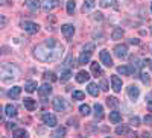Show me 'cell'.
Segmentation results:
<instances>
[{
	"instance_id": "obj_7",
	"label": "cell",
	"mask_w": 152,
	"mask_h": 138,
	"mask_svg": "<svg viewBox=\"0 0 152 138\" xmlns=\"http://www.w3.org/2000/svg\"><path fill=\"white\" fill-rule=\"evenodd\" d=\"M114 55H116L119 59H125L128 56V46L126 44H117L114 47Z\"/></svg>"
},
{
	"instance_id": "obj_46",
	"label": "cell",
	"mask_w": 152,
	"mask_h": 138,
	"mask_svg": "<svg viewBox=\"0 0 152 138\" xmlns=\"http://www.w3.org/2000/svg\"><path fill=\"white\" fill-rule=\"evenodd\" d=\"M0 3H2V5H6V0H0Z\"/></svg>"
},
{
	"instance_id": "obj_18",
	"label": "cell",
	"mask_w": 152,
	"mask_h": 138,
	"mask_svg": "<svg viewBox=\"0 0 152 138\" xmlns=\"http://www.w3.org/2000/svg\"><path fill=\"white\" fill-rule=\"evenodd\" d=\"M23 103H24V108H26L28 111H34L37 108V102L34 99H31V97H26L23 100Z\"/></svg>"
},
{
	"instance_id": "obj_42",
	"label": "cell",
	"mask_w": 152,
	"mask_h": 138,
	"mask_svg": "<svg viewBox=\"0 0 152 138\" xmlns=\"http://www.w3.org/2000/svg\"><path fill=\"white\" fill-rule=\"evenodd\" d=\"M9 131H12V129H15V123H8V126H6Z\"/></svg>"
},
{
	"instance_id": "obj_49",
	"label": "cell",
	"mask_w": 152,
	"mask_h": 138,
	"mask_svg": "<svg viewBox=\"0 0 152 138\" xmlns=\"http://www.w3.org/2000/svg\"><path fill=\"white\" fill-rule=\"evenodd\" d=\"M151 33H152V28H151Z\"/></svg>"
},
{
	"instance_id": "obj_26",
	"label": "cell",
	"mask_w": 152,
	"mask_h": 138,
	"mask_svg": "<svg viewBox=\"0 0 152 138\" xmlns=\"http://www.w3.org/2000/svg\"><path fill=\"white\" fill-rule=\"evenodd\" d=\"M116 134H117V135H129V134H131V131H129V128H128V126L122 124V126H117Z\"/></svg>"
},
{
	"instance_id": "obj_39",
	"label": "cell",
	"mask_w": 152,
	"mask_h": 138,
	"mask_svg": "<svg viewBox=\"0 0 152 138\" xmlns=\"http://www.w3.org/2000/svg\"><path fill=\"white\" fill-rule=\"evenodd\" d=\"M129 123L132 124V126H138V124H140V118H138V117H131Z\"/></svg>"
},
{
	"instance_id": "obj_5",
	"label": "cell",
	"mask_w": 152,
	"mask_h": 138,
	"mask_svg": "<svg viewBox=\"0 0 152 138\" xmlns=\"http://www.w3.org/2000/svg\"><path fill=\"white\" fill-rule=\"evenodd\" d=\"M58 6H59V0H43L41 2V8L46 12H52Z\"/></svg>"
},
{
	"instance_id": "obj_2",
	"label": "cell",
	"mask_w": 152,
	"mask_h": 138,
	"mask_svg": "<svg viewBox=\"0 0 152 138\" xmlns=\"http://www.w3.org/2000/svg\"><path fill=\"white\" fill-rule=\"evenodd\" d=\"M20 76V68L12 65V64H2L0 67V78H2V82H11Z\"/></svg>"
},
{
	"instance_id": "obj_14",
	"label": "cell",
	"mask_w": 152,
	"mask_h": 138,
	"mask_svg": "<svg viewBox=\"0 0 152 138\" xmlns=\"http://www.w3.org/2000/svg\"><path fill=\"white\" fill-rule=\"evenodd\" d=\"M50 93H52V86H50L49 84H44L38 88V94H40V97H43V99L50 96Z\"/></svg>"
},
{
	"instance_id": "obj_41",
	"label": "cell",
	"mask_w": 152,
	"mask_h": 138,
	"mask_svg": "<svg viewBox=\"0 0 152 138\" xmlns=\"http://www.w3.org/2000/svg\"><path fill=\"white\" fill-rule=\"evenodd\" d=\"M100 86H102V90H104V91H107V90H108V84H107V81H102V82H100Z\"/></svg>"
},
{
	"instance_id": "obj_23",
	"label": "cell",
	"mask_w": 152,
	"mask_h": 138,
	"mask_svg": "<svg viewBox=\"0 0 152 138\" xmlns=\"http://www.w3.org/2000/svg\"><path fill=\"white\" fill-rule=\"evenodd\" d=\"M110 121H113V123H120V121H122L120 112H119V111H113V112H110Z\"/></svg>"
},
{
	"instance_id": "obj_3",
	"label": "cell",
	"mask_w": 152,
	"mask_h": 138,
	"mask_svg": "<svg viewBox=\"0 0 152 138\" xmlns=\"http://www.w3.org/2000/svg\"><path fill=\"white\" fill-rule=\"evenodd\" d=\"M94 49H96L94 43H88V44L84 46L82 52L79 55V61H78L79 65H84V64H88V62H90V58H91V55L94 52Z\"/></svg>"
},
{
	"instance_id": "obj_36",
	"label": "cell",
	"mask_w": 152,
	"mask_h": 138,
	"mask_svg": "<svg viewBox=\"0 0 152 138\" xmlns=\"http://www.w3.org/2000/svg\"><path fill=\"white\" fill-rule=\"evenodd\" d=\"M113 3V0H99V5L100 8H110Z\"/></svg>"
},
{
	"instance_id": "obj_25",
	"label": "cell",
	"mask_w": 152,
	"mask_h": 138,
	"mask_svg": "<svg viewBox=\"0 0 152 138\" xmlns=\"http://www.w3.org/2000/svg\"><path fill=\"white\" fill-rule=\"evenodd\" d=\"M88 93H90L93 97L99 96V86L96 84H88Z\"/></svg>"
},
{
	"instance_id": "obj_40",
	"label": "cell",
	"mask_w": 152,
	"mask_h": 138,
	"mask_svg": "<svg viewBox=\"0 0 152 138\" xmlns=\"http://www.w3.org/2000/svg\"><path fill=\"white\" fill-rule=\"evenodd\" d=\"M145 123L148 124V126H152V115H146L145 117Z\"/></svg>"
},
{
	"instance_id": "obj_22",
	"label": "cell",
	"mask_w": 152,
	"mask_h": 138,
	"mask_svg": "<svg viewBox=\"0 0 152 138\" xmlns=\"http://www.w3.org/2000/svg\"><path fill=\"white\" fill-rule=\"evenodd\" d=\"M123 29L122 28H114L113 29V32H111V38L113 40H120L122 38V36H123Z\"/></svg>"
},
{
	"instance_id": "obj_20",
	"label": "cell",
	"mask_w": 152,
	"mask_h": 138,
	"mask_svg": "<svg viewBox=\"0 0 152 138\" xmlns=\"http://www.w3.org/2000/svg\"><path fill=\"white\" fill-rule=\"evenodd\" d=\"M94 6H96V0H84L82 12H88V11H91Z\"/></svg>"
},
{
	"instance_id": "obj_21",
	"label": "cell",
	"mask_w": 152,
	"mask_h": 138,
	"mask_svg": "<svg viewBox=\"0 0 152 138\" xmlns=\"http://www.w3.org/2000/svg\"><path fill=\"white\" fill-rule=\"evenodd\" d=\"M117 71L120 74H123V76H129V74L134 71V68L129 67V65H120V67H117Z\"/></svg>"
},
{
	"instance_id": "obj_19",
	"label": "cell",
	"mask_w": 152,
	"mask_h": 138,
	"mask_svg": "<svg viewBox=\"0 0 152 138\" xmlns=\"http://www.w3.org/2000/svg\"><path fill=\"white\" fill-rule=\"evenodd\" d=\"M88 79H90V74H88L87 71H84V70L76 74V82H79V84H84V82H87Z\"/></svg>"
},
{
	"instance_id": "obj_16",
	"label": "cell",
	"mask_w": 152,
	"mask_h": 138,
	"mask_svg": "<svg viewBox=\"0 0 152 138\" xmlns=\"http://www.w3.org/2000/svg\"><path fill=\"white\" fill-rule=\"evenodd\" d=\"M94 118L97 121H100L104 118V106L100 105V103H96L94 105Z\"/></svg>"
},
{
	"instance_id": "obj_17",
	"label": "cell",
	"mask_w": 152,
	"mask_h": 138,
	"mask_svg": "<svg viewBox=\"0 0 152 138\" xmlns=\"http://www.w3.org/2000/svg\"><path fill=\"white\" fill-rule=\"evenodd\" d=\"M24 5H26V8H29L32 11H37V9L41 8V2H40V0H26Z\"/></svg>"
},
{
	"instance_id": "obj_11",
	"label": "cell",
	"mask_w": 152,
	"mask_h": 138,
	"mask_svg": "<svg viewBox=\"0 0 152 138\" xmlns=\"http://www.w3.org/2000/svg\"><path fill=\"white\" fill-rule=\"evenodd\" d=\"M111 85H113L111 88H113L114 93H120L122 91V79L119 76H116V74L111 76Z\"/></svg>"
},
{
	"instance_id": "obj_32",
	"label": "cell",
	"mask_w": 152,
	"mask_h": 138,
	"mask_svg": "<svg viewBox=\"0 0 152 138\" xmlns=\"http://www.w3.org/2000/svg\"><path fill=\"white\" fill-rule=\"evenodd\" d=\"M44 79H46V81H50V82L58 81V78L55 76V73H53V71H46V73H44Z\"/></svg>"
},
{
	"instance_id": "obj_15",
	"label": "cell",
	"mask_w": 152,
	"mask_h": 138,
	"mask_svg": "<svg viewBox=\"0 0 152 138\" xmlns=\"http://www.w3.org/2000/svg\"><path fill=\"white\" fill-rule=\"evenodd\" d=\"M20 94H21V86H17V85L12 86V88L8 91V97L12 99V100H14V99H18Z\"/></svg>"
},
{
	"instance_id": "obj_43",
	"label": "cell",
	"mask_w": 152,
	"mask_h": 138,
	"mask_svg": "<svg viewBox=\"0 0 152 138\" xmlns=\"http://www.w3.org/2000/svg\"><path fill=\"white\" fill-rule=\"evenodd\" d=\"M0 20H2V28H5V24H6V18H5V15L0 17Z\"/></svg>"
},
{
	"instance_id": "obj_24",
	"label": "cell",
	"mask_w": 152,
	"mask_h": 138,
	"mask_svg": "<svg viewBox=\"0 0 152 138\" xmlns=\"http://www.w3.org/2000/svg\"><path fill=\"white\" fill-rule=\"evenodd\" d=\"M91 73L94 74V76H102V68H100V65L97 64V62H91Z\"/></svg>"
},
{
	"instance_id": "obj_44",
	"label": "cell",
	"mask_w": 152,
	"mask_h": 138,
	"mask_svg": "<svg viewBox=\"0 0 152 138\" xmlns=\"http://www.w3.org/2000/svg\"><path fill=\"white\" fill-rule=\"evenodd\" d=\"M129 43H131V44H135V46H137V44L140 43V41H138L137 38H132V40H129Z\"/></svg>"
},
{
	"instance_id": "obj_28",
	"label": "cell",
	"mask_w": 152,
	"mask_h": 138,
	"mask_svg": "<svg viewBox=\"0 0 152 138\" xmlns=\"http://www.w3.org/2000/svg\"><path fill=\"white\" fill-rule=\"evenodd\" d=\"M75 9H76V2H75V0H69V2H67V14L73 15Z\"/></svg>"
},
{
	"instance_id": "obj_27",
	"label": "cell",
	"mask_w": 152,
	"mask_h": 138,
	"mask_svg": "<svg viewBox=\"0 0 152 138\" xmlns=\"http://www.w3.org/2000/svg\"><path fill=\"white\" fill-rule=\"evenodd\" d=\"M24 90H26L28 93H34L37 90V82H34V81L26 82V84H24Z\"/></svg>"
},
{
	"instance_id": "obj_48",
	"label": "cell",
	"mask_w": 152,
	"mask_h": 138,
	"mask_svg": "<svg viewBox=\"0 0 152 138\" xmlns=\"http://www.w3.org/2000/svg\"><path fill=\"white\" fill-rule=\"evenodd\" d=\"M151 12H152V3H151Z\"/></svg>"
},
{
	"instance_id": "obj_4",
	"label": "cell",
	"mask_w": 152,
	"mask_h": 138,
	"mask_svg": "<svg viewBox=\"0 0 152 138\" xmlns=\"http://www.w3.org/2000/svg\"><path fill=\"white\" fill-rule=\"evenodd\" d=\"M41 120L44 121V124H47L49 128H55L58 124V120L53 114H50V112H44V114L41 115Z\"/></svg>"
},
{
	"instance_id": "obj_31",
	"label": "cell",
	"mask_w": 152,
	"mask_h": 138,
	"mask_svg": "<svg viewBox=\"0 0 152 138\" xmlns=\"http://www.w3.org/2000/svg\"><path fill=\"white\" fill-rule=\"evenodd\" d=\"M79 112L82 115H90L91 114V108L88 106V105H81L79 106Z\"/></svg>"
},
{
	"instance_id": "obj_6",
	"label": "cell",
	"mask_w": 152,
	"mask_h": 138,
	"mask_svg": "<svg viewBox=\"0 0 152 138\" xmlns=\"http://www.w3.org/2000/svg\"><path fill=\"white\" fill-rule=\"evenodd\" d=\"M21 28L28 33H37L40 31V24H37L34 21H21Z\"/></svg>"
},
{
	"instance_id": "obj_33",
	"label": "cell",
	"mask_w": 152,
	"mask_h": 138,
	"mask_svg": "<svg viewBox=\"0 0 152 138\" xmlns=\"http://www.w3.org/2000/svg\"><path fill=\"white\" fill-rule=\"evenodd\" d=\"M12 137H28V132L24 129H15L12 131Z\"/></svg>"
},
{
	"instance_id": "obj_34",
	"label": "cell",
	"mask_w": 152,
	"mask_h": 138,
	"mask_svg": "<svg viewBox=\"0 0 152 138\" xmlns=\"http://www.w3.org/2000/svg\"><path fill=\"white\" fill-rule=\"evenodd\" d=\"M85 94L82 91H73V100H84Z\"/></svg>"
},
{
	"instance_id": "obj_35",
	"label": "cell",
	"mask_w": 152,
	"mask_h": 138,
	"mask_svg": "<svg viewBox=\"0 0 152 138\" xmlns=\"http://www.w3.org/2000/svg\"><path fill=\"white\" fill-rule=\"evenodd\" d=\"M64 135H66V129H64V128H58V129L53 132L52 137H64Z\"/></svg>"
},
{
	"instance_id": "obj_12",
	"label": "cell",
	"mask_w": 152,
	"mask_h": 138,
	"mask_svg": "<svg viewBox=\"0 0 152 138\" xmlns=\"http://www.w3.org/2000/svg\"><path fill=\"white\" fill-rule=\"evenodd\" d=\"M128 96H129V99L132 100V102H135V100L138 99V96H140V88L135 86V85H129L128 86Z\"/></svg>"
},
{
	"instance_id": "obj_47",
	"label": "cell",
	"mask_w": 152,
	"mask_h": 138,
	"mask_svg": "<svg viewBox=\"0 0 152 138\" xmlns=\"http://www.w3.org/2000/svg\"><path fill=\"white\" fill-rule=\"evenodd\" d=\"M149 65H151V70H152V61H149Z\"/></svg>"
},
{
	"instance_id": "obj_45",
	"label": "cell",
	"mask_w": 152,
	"mask_h": 138,
	"mask_svg": "<svg viewBox=\"0 0 152 138\" xmlns=\"http://www.w3.org/2000/svg\"><path fill=\"white\" fill-rule=\"evenodd\" d=\"M148 109L152 112V100H149V102H148Z\"/></svg>"
},
{
	"instance_id": "obj_29",
	"label": "cell",
	"mask_w": 152,
	"mask_h": 138,
	"mask_svg": "<svg viewBox=\"0 0 152 138\" xmlns=\"http://www.w3.org/2000/svg\"><path fill=\"white\" fill-rule=\"evenodd\" d=\"M72 78V71L70 68H66L64 71H61V82H67Z\"/></svg>"
},
{
	"instance_id": "obj_8",
	"label": "cell",
	"mask_w": 152,
	"mask_h": 138,
	"mask_svg": "<svg viewBox=\"0 0 152 138\" xmlns=\"http://www.w3.org/2000/svg\"><path fill=\"white\" fill-rule=\"evenodd\" d=\"M52 106L56 112H62V111H66L67 105H66V100L62 99V97H55L52 100Z\"/></svg>"
},
{
	"instance_id": "obj_38",
	"label": "cell",
	"mask_w": 152,
	"mask_h": 138,
	"mask_svg": "<svg viewBox=\"0 0 152 138\" xmlns=\"http://www.w3.org/2000/svg\"><path fill=\"white\" fill-rule=\"evenodd\" d=\"M66 65H67L69 68H70V67H73V65H76V64H75V59H73V56H72V55L67 58V61H66Z\"/></svg>"
},
{
	"instance_id": "obj_13",
	"label": "cell",
	"mask_w": 152,
	"mask_h": 138,
	"mask_svg": "<svg viewBox=\"0 0 152 138\" xmlns=\"http://www.w3.org/2000/svg\"><path fill=\"white\" fill-rule=\"evenodd\" d=\"M17 114H18V109H17L15 105L9 103V105L5 106V115H6V117H15Z\"/></svg>"
},
{
	"instance_id": "obj_30",
	"label": "cell",
	"mask_w": 152,
	"mask_h": 138,
	"mask_svg": "<svg viewBox=\"0 0 152 138\" xmlns=\"http://www.w3.org/2000/svg\"><path fill=\"white\" fill-rule=\"evenodd\" d=\"M107 105L110 108H117L119 106V100L116 97H107Z\"/></svg>"
},
{
	"instance_id": "obj_37",
	"label": "cell",
	"mask_w": 152,
	"mask_h": 138,
	"mask_svg": "<svg viewBox=\"0 0 152 138\" xmlns=\"http://www.w3.org/2000/svg\"><path fill=\"white\" fill-rule=\"evenodd\" d=\"M140 76H142V81H143V84H146V85H149V84H151V78L148 76V73H142Z\"/></svg>"
},
{
	"instance_id": "obj_9",
	"label": "cell",
	"mask_w": 152,
	"mask_h": 138,
	"mask_svg": "<svg viewBox=\"0 0 152 138\" xmlns=\"http://www.w3.org/2000/svg\"><path fill=\"white\" fill-rule=\"evenodd\" d=\"M61 32L66 36V40H72L75 35V26L73 24H62L61 26Z\"/></svg>"
},
{
	"instance_id": "obj_10",
	"label": "cell",
	"mask_w": 152,
	"mask_h": 138,
	"mask_svg": "<svg viewBox=\"0 0 152 138\" xmlns=\"http://www.w3.org/2000/svg\"><path fill=\"white\" fill-rule=\"evenodd\" d=\"M99 58H100V62H102L104 65L113 67V58H111V55H110L108 50H102V52L99 53Z\"/></svg>"
},
{
	"instance_id": "obj_1",
	"label": "cell",
	"mask_w": 152,
	"mask_h": 138,
	"mask_svg": "<svg viewBox=\"0 0 152 138\" xmlns=\"http://www.w3.org/2000/svg\"><path fill=\"white\" fill-rule=\"evenodd\" d=\"M64 53V46L56 40H46L34 49V56L41 62H56Z\"/></svg>"
}]
</instances>
